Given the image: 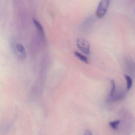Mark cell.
<instances>
[{"instance_id":"obj_2","label":"cell","mask_w":135,"mask_h":135,"mask_svg":"<svg viewBox=\"0 0 135 135\" xmlns=\"http://www.w3.org/2000/svg\"><path fill=\"white\" fill-rule=\"evenodd\" d=\"M76 43L78 48L81 52L87 55L90 54V45L86 39L79 38L77 39Z\"/></svg>"},{"instance_id":"obj_9","label":"cell","mask_w":135,"mask_h":135,"mask_svg":"<svg viewBox=\"0 0 135 135\" xmlns=\"http://www.w3.org/2000/svg\"><path fill=\"white\" fill-rule=\"evenodd\" d=\"M120 123V120H115V121L110 122L109 124L113 129L114 130H117L118 128V126H119Z\"/></svg>"},{"instance_id":"obj_4","label":"cell","mask_w":135,"mask_h":135,"mask_svg":"<svg viewBox=\"0 0 135 135\" xmlns=\"http://www.w3.org/2000/svg\"><path fill=\"white\" fill-rule=\"evenodd\" d=\"M33 22L40 35L42 38H44L45 37V33H44V29L42 25L38 21L35 19H33Z\"/></svg>"},{"instance_id":"obj_7","label":"cell","mask_w":135,"mask_h":135,"mask_svg":"<svg viewBox=\"0 0 135 135\" xmlns=\"http://www.w3.org/2000/svg\"><path fill=\"white\" fill-rule=\"evenodd\" d=\"M16 46V48L17 49V51L20 53L22 54L23 55H26V51H25V49L23 46L22 44L20 43L17 44Z\"/></svg>"},{"instance_id":"obj_1","label":"cell","mask_w":135,"mask_h":135,"mask_svg":"<svg viewBox=\"0 0 135 135\" xmlns=\"http://www.w3.org/2000/svg\"><path fill=\"white\" fill-rule=\"evenodd\" d=\"M110 1L107 0H102L100 2L96 12V16L98 18L104 16L109 7Z\"/></svg>"},{"instance_id":"obj_8","label":"cell","mask_w":135,"mask_h":135,"mask_svg":"<svg viewBox=\"0 0 135 135\" xmlns=\"http://www.w3.org/2000/svg\"><path fill=\"white\" fill-rule=\"evenodd\" d=\"M111 84H112V89H111V90L110 91V94H109L108 97H111L115 93L116 85L115 81L113 80L111 81Z\"/></svg>"},{"instance_id":"obj_10","label":"cell","mask_w":135,"mask_h":135,"mask_svg":"<svg viewBox=\"0 0 135 135\" xmlns=\"http://www.w3.org/2000/svg\"><path fill=\"white\" fill-rule=\"evenodd\" d=\"M84 135H93L92 132L90 131H89V130H86L85 132V134Z\"/></svg>"},{"instance_id":"obj_5","label":"cell","mask_w":135,"mask_h":135,"mask_svg":"<svg viewBox=\"0 0 135 135\" xmlns=\"http://www.w3.org/2000/svg\"><path fill=\"white\" fill-rule=\"evenodd\" d=\"M74 55L77 57L78 59H79L80 61L83 62L85 63L86 64H89V60L88 58L85 56L84 55L82 54L81 53H79L78 51H75L74 52Z\"/></svg>"},{"instance_id":"obj_6","label":"cell","mask_w":135,"mask_h":135,"mask_svg":"<svg viewBox=\"0 0 135 135\" xmlns=\"http://www.w3.org/2000/svg\"><path fill=\"white\" fill-rule=\"evenodd\" d=\"M125 79L127 82V91L130 90L133 85V80L132 78L128 75H125Z\"/></svg>"},{"instance_id":"obj_3","label":"cell","mask_w":135,"mask_h":135,"mask_svg":"<svg viewBox=\"0 0 135 135\" xmlns=\"http://www.w3.org/2000/svg\"><path fill=\"white\" fill-rule=\"evenodd\" d=\"M127 92L120 93L119 94H115L111 97H108L107 101L108 103H113L118 101L121 99H123L125 96Z\"/></svg>"},{"instance_id":"obj_11","label":"cell","mask_w":135,"mask_h":135,"mask_svg":"<svg viewBox=\"0 0 135 135\" xmlns=\"http://www.w3.org/2000/svg\"></svg>"}]
</instances>
